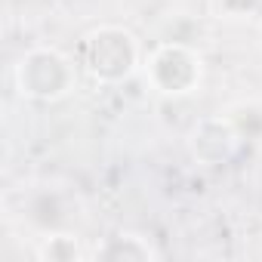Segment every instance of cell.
Returning <instances> with one entry per match:
<instances>
[{"label": "cell", "mask_w": 262, "mask_h": 262, "mask_svg": "<svg viewBox=\"0 0 262 262\" xmlns=\"http://www.w3.org/2000/svg\"><path fill=\"white\" fill-rule=\"evenodd\" d=\"M148 80L158 93L164 96H188L198 90L201 77H204V65L201 56L185 47V43H161L151 56H148Z\"/></svg>", "instance_id": "3"}, {"label": "cell", "mask_w": 262, "mask_h": 262, "mask_svg": "<svg viewBox=\"0 0 262 262\" xmlns=\"http://www.w3.org/2000/svg\"><path fill=\"white\" fill-rule=\"evenodd\" d=\"M74 80H77L74 62L56 47H34L16 65L19 93L37 102H56L68 96L74 90Z\"/></svg>", "instance_id": "2"}, {"label": "cell", "mask_w": 262, "mask_h": 262, "mask_svg": "<svg viewBox=\"0 0 262 262\" xmlns=\"http://www.w3.org/2000/svg\"><path fill=\"white\" fill-rule=\"evenodd\" d=\"M219 7L228 16H244V13H253L259 7V0H219Z\"/></svg>", "instance_id": "5"}, {"label": "cell", "mask_w": 262, "mask_h": 262, "mask_svg": "<svg viewBox=\"0 0 262 262\" xmlns=\"http://www.w3.org/2000/svg\"><path fill=\"white\" fill-rule=\"evenodd\" d=\"M96 256H105V259H151L155 250L139 234H117V237H108V244L99 247Z\"/></svg>", "instance_id": "4"}, {"label": "cell", "mask_w": 262, "mask_h": 262, "mask_svg": "<svg viewBox=\"0 0 262 262\" xmlns=\"http://www.w3.org/2000/svg\"><path fill=\"white\" fill-rule=\"evenodd\" d=\"M142 47L133 31L120 25H102L83 40V68L102 83H120L136 71Z\"/></svg>", "instance_id": "1"}]
</instances>
